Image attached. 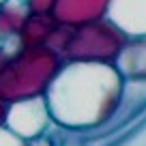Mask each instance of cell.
Returning a JSON list of instances; mask_svg holds the SVG:
<instances>
[{
  "mask_svg": "<svg viewBox=\"0 0 146 146\" xmlns=\"http://www.w3.org/2000/svg\"><path fill=\"white\" fill-rule=\"evenodd\" d=\"M123 90L125 78L116 64L64 62L45 92V101L54 127L78 133L108 123Z\"/></svg>",
  "mask_w": 146,
  "mask_h": 146,
  "instance_id": "cell-1",
  "label": "cell"
},
{
  "mask_svg": "<svg viewBox=\"0 0 146 146\" xmlns=\"http://www.w3.org/2000/svg\"><path fill=\"white\" fill-rule=\"evenodd\" d=\"M7 62H9V54H7V52L2 50V47H0V69L5 67Z\"/></svg>",
  "mask_w": 146,
  "mask_h": 146,
  "instance_id": "cell-14",
  "label": "cell"
},
{
  "mask_svg": "<svg viewBox=\"0 0 146 146\" xmlns=\"http://www.w3.org/2000/svg\"><path fill=\"white\" fill-rule=\"evenodd\" d=\"M58 22L54 19L52 13H30L28 19L24 22L22 30H19V43L22 47H39V45H47L52 32L56 30Z\"/></svg>",
  "mask_w": 146,
  "mask_h": 146,
  "instance_id": "cell-8",
  "label": "cell"
},
{
  "mask_svg": "<svg viewBox=\"0 0 146 146\" xmlns=\"http://www.w3.org/2000/svg\"><path fill=\"white\" fill-rule=\"evenodd\" d=\"M62 64L64 60L47 45L22 47L0 69V103L13 105L45 97Z\"/></svg>",
  "mask_w": 146,
  "mask_h": 146,
  "instance_id": "cell-2",
  "label": "cell"
},
{
  "mask_svg": "<svg viewBox=\"0 0 146 146\" xmlns=\"http://www.w3.org/2000/svg\"><path fill=\"white\" fill-rule=\"evenodd\" d=\"M5 2H7V0H0V5H5Z\"/></svg>",
  "mask_w": 146,
  "mask_h": 146,
  "instance_id": "cell-15",
  "label": "cell"
},
{
  "mask_svg": "<svg viewBox=\"0 0 146 146\" xmlns=\"http://www.w3.org/2000/svg\"><path fill=\"white\" fill-rule=\"evenodd\" d=\"M0 146H30V142L22 140L19 135H15L9 129H0Z\"/></svg>",
  "mask_w": 146,
  "mask_h": 146,
  "instance_id": "cell-10",
  "label": "cell"
},
{
  "mask_svg": "<svg viewBox=\"0 0 146 146\" xmlns=\"http://www.w3.org/2000/svg\"><path fill=\"white\" fill-rule=\"evenodd\" d=\"M52 127H54V123H52V114L45 97H36V99L9 105L7 129L13 131L15 135H19L22 140L26 142L39 140V137L47 135Z\"/></svg>",
  "mask_w": 146,
  "mask_h": 146,
  "instance_id": "cell-4",
  "label": "cell"
},
{
  "mask_svg": "<svg viewBox=\"0 0 146 146\" xmlns=\"http://www.w3.org/2000/svg\"><path fill=\"white\" fill-rule=\"evenodd\" d=\"M129 39L108 17L71 30L60 58L64 62H101L116 64Z\"/></svg>",
  "mask_w": 146,
  "mask_h": 146,
  "instance_id": "cell-3",
  "label": "cell"
},
{
  "mask_svg": "<svg viewBox=\"0 0 146 146\" xmlns=\"http://www.w3.org/2000/svg\"><path fill=\"white\" fill-rule=\"evenodd\" d=\"M116 69L125 80H144L146 82V36L129 39L123 54L116 60Z\"/></svg>",
  "mask_w": 146,
  "mask_h": 146,
  "instance_id": "cell-7",
  "label": "cell"
},
{
  "mask_svg": "<svg viewBox=\"0 0 146 146\" xmlns=\"http://www.w3.org/2000/svg\"><path fill=\"white\" fill-rule=\"evenodd\" d=\"M24 2H28V0H24Z\"/></svg>",
  "mask_w": 146,
  "mask_h": 146,
  "instance_id": "cell-16",
  "label": "cell"
},
{
  "mask_svg": "<svg viewBox=\"0 0 146 146\" xmlns=\"http://www.w3.org/2000/svg\"><path fill=\"white\" fill-rule=\"evenodd\" d=\"M112 0H56L54 5V19L60 26H86L90 22L108 17V9Z\"/></svg>",
  "mask_w": 146,
  "mask_h": 146,
  "instance_id": "cell-5",
  "label": "cell"
},
{
  "mask_svg": "<svg viewBox=\"0 0 146 146\" xmlns=\"http://www.w3.org/2000/svg\"><path fill=\"white\" fill-rule=\"evenodd\" d=\"M28 15L30 11L24 0H7L5 5H0V41L17 36Z\"/></svg>",
  "mask_w": 146,
  "mask_h": 146,
  "instance_id": "cell-9",
  "label": "cell"
},
{
  "mask_svg": "<svg viewBox=\"0 0 146 146\" xmlns=\"http://www.w3.org/2000/svg\"><path fill=\"white\" fill-rule=\"evenodd\" d=\"M7 112H9V105H7V103H0V129L7 127Z\"/></svg>",
  "mask_w": 146,
  "mask_h": 146,
  "instance_id": "cell-12",
  "label": "cell"
},
{
  "mask_svg": "<svg viewBox=\"0 0 146 146\" xmlns=\"http://www.w3.org/2000/svg\"><path fill=\"white\" fill-rule=\"evenodd\" d=\"M108 19L127 39L146 36V0H112Z\"/></svg>",
  "mask_w": 146,
  "mask_h": 146,
  "instance_id": "cell-6",
  "label": "cell"
},
{
  "mask_svg": "<svg viewBox=\"0 0 146 146\" xmlns=\"http://www.w3.org/2000/svg\"><path fill=\"white\" fill-rule=\"evenodd\" d=\"M28 5V11L30 13H52L54 11V5H56V0H28L26 2Z\"/></svg>",
  "mask_w": 146,
  "mask_h": 146,
  "instance_id": "cell-11",
  "label": "cell"
},
{
  "mask_svg": "<svg viewBox=\"0 0 146 146\" xmlns=\"http://www.w3.org/2000/svg\"><path fill=\"white\" fill-rule=\"evenodd\" d=\"M30 146H52V140L47 135H43V137H39V140H32Z\"/></svg>",
  "mask_w": 146,
  "mask_h": 146,
  "instance_id": "cell-13",
  "label": "cell"
}]
</instances>
